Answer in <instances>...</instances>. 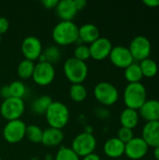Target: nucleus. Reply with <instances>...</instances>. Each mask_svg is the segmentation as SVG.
<instances>
[{
	"label": "nucleus",
	"instance_id": "1",
	"mask_svg": "<svg viewBox=\"0 0 159 160\" xmlns=\"http://www.w3.org/2000/svg\"><path fill=\"white\" fill-rule=\"evenodd\" d=\"M79 26L73 21H60L52 31L53 41L61 46H67L79 39Z\"/></svg>",
	"mask_w": 159,
	"mask_h": 160
},
{
	"label": "nucleus",
	"instance_id": "2",
	"mask_svg": "<svg viewBox=\"0 0 159 160\" xmlns=\"http://www.w3.org/2000/svg\"><path fill=\"white\" fill-rule=\"evenodd\" d=\"M123 98L127 108L139 111L147 100V90L142 82L128 83L124 90Z\"/></svg>",
	"mask_w": 159,
	"mask_h": 160
},
{
	"label": "nucleus",
	"instance_id": "3",
	"mask_svg": "<svg viewBox=\"0 0 159 160\" xmlns=\"http://www.w3.org/2000/svg\"><path fill=\"white\" fill-rule=\"evenodd\" d=\"M66 78L72 83H82L88 76V66L86 62L75 57L67 58L63 66Z\"/></svg>",
	"mask_w": 159,
	"mask_h": 160
},
{
	"label": "nucleus",
	"instance_id": "4",
	"mask_svg": "<svg viewBox=\"0 0 159 160\" xmlns=\"http://www.w3.org/2000/svg\"><path fill=\"white\" fill-rule=\"evenodd\" d=\"M45 116L50 128L62 130L68 123L69 110L66 104L60 101H52L47 110Z\"/></svg>",
	"mask_w": 159,
	"mask_h": 160
},
{
	"label": "nucleus",
	"instance_id": "5",
	"mask_svg": "<svg viewBox=\"0 0 159 160\" xmlns=\"http://www.w3.org/2000/svg\"><path fill=\"white\" fill-rule=\"evenodd\" d=\"M97 147V139L93 133L82 132L75 136L71 143V149L80 157L83 158L87 155L95 153Z\"/></svg>",
	"mask_w": 159,
	"mask_h": 160
},
{
	"label": "nucleus",
	"instance_id": "6",
	"mask_svg": "<svg viewBox=\"0 0 159 160\" xmlns=\"http://www.w3.org/2000/svg\"><path fill=\"white\" fill-rule=\"evenodd\" d=\"M94 96L97 101L104 106H112L119 99L118 89L109 82H100L94 88Z\"/></svg>",
	"mask_w": 159,
	"mask_h": 160
},
{
	"label": "nucleus",
	"instance_id": "7",
	"mask_svg": "<svg viewBox=\"0 0 159 160\" xmlns=\"http://www.w3.org/2000/svg\"><path fill=\"white\" fill-rule=\"evenodd\" d=\"M25 110L23 99L10 97L3 100L0 106V113L7 121L20 119Z\"/></svg>",
	"mask_w": 159,
	"mask_h": 160
},
{
	"label": "nucleus",
	"instance_id": "8",
	"mask_svg": "<svg viewBox=\"0 0 159 160\" xmlns=\"http://www.w3.org/2000/svg\"><path fill=\"white\" fill-rule=\"evenodd\" d=\"M25 130L26 125L22 120L7 121L3 128V137L8 143H18L25 138Z\"/></svg>",
	"mask_w": 159,
	"mask_h": 160
},
{
	"label": "nucleus",
	"instance_id": "9",
	"mask_svg": "<svg viewBox=\"0 0 159 160\" xmlns=\"http://www.w3.org/2000/svg\"><path fill=\"white\" fill-rule=\"evenodd\" d=\"M55 78V69L53 65L48 62H38L35 64L32 79L39 86L51 84Z\"/></svg>",
	"mask_w": 159,
	"mask_h": 160
},
{
	"label": "nucleus",
	"instance_id": "10",
	"mask_svg": "<svg viewBox=\"0 0 159 160\" xmlns=\"http://www.w3.org/2000/svg\"><path fill=\"white\" fill-rule=\"evenodd\" d=\"M128 50L134 60L142 61L149 58L152 51L150 40L144 36H136L129 43Z\"/></svg>",
	"mask_w": 159,
	"mask_h": 160
},
{
	"label": "nucleus",
	"instance_id": "11",
	"mask_svg": "<svg viewBox=\"0 0 159 160\" xmlns=\"http://www.w3.org/2000/svg\"><path fill=\"white\" fill-rule=\"evenodd\" d=\"M21 51L24 59L34 62L39 58L43 52L42 43L38 38L35 36H28L23 38L21 45Z\"/></svg>",
	"mask_w": 159,
	"mask_h": 160
},
{
	"label": "nucleus",
	"instance_id": "12",
	"mask_svg": "<svg viewBox=\"0 0 159 160\" xmlns=\"http://www.w3.org/2000/svg\"><path fill=\"white\" fill-rule=\"evenodd\" d=\"M149 150V146L142 137H134L125 144V155L132 160H139L144 158Z\"/></svg>",
	"mask_w": 159,
	"mask_h": 160
},
{
	"label": "nucleus",
	"instance_id": "13",
	"mask_svg": "<svg viewBox=\"0 0 159 160\" xmlns=\"http://www.w3.org/2000/svg\"><path fill=\"white\" fill-rule=\"evenodd\" d=\"M112 47V43L109 38L105 37H99L97 40L89 45L90 56L97 61L104 60L105 58L109 57Z\"/></svg>",
	"mask_w": 159,
	"mask_h": 160
},
{
	"label": "nucleus",
	"instance_id": "14",
	"mask_svg": "<svg viewBox=\"0 0 159 160\" xmlns=\"http://www.w3.org/2000/svg\"><path fill=\"white\" fill-rule=\"evenodd\" d=\"M109 58L115 67L124 69L127 68L128 66H130L132 63H134V59L128 48L122 45H117L112 47Z\"/></svg>",
	"mask_w": 159,
	"mask_h": 160
},
{
	"label": "nucleus",
	"instance_id": "15",
	"mask_svg": "<svg viewBox=\"0 0 159 160\" xmlns=\"http://www.w3.org/2000/svg\"><path fill=\"white\" fill-rule=\"evenodd\" d=\"M142 138L149 147L159 146V121L146 122L142 128Z\"/></svg>",
	"mask_w": 159,
	"mask_h": 160
},
{
	"label": "nucleus",
	"instance_id": "16",
	"mask_svg": "<svg viewBox=\"0 0 159 160\" xmlns=\"http://www.w3.org/2000/svg\"><path fill=\"white\" fill-rule=\"evenodd\" d=\"M138 112L140 117L146 122L159 121V100L147 99Z\"/></svg>",
	"mask_w": 159,
	"mask_h": 160
},
{
	"label": "nucleus",
	"instance_id": "17",
	"mask_svg": "<svg viewBox=\"0 0 159 160\" xmlns=\"http://www.w3.org/2000/svg\"><path fill=\"white\" fill-rule=\"evenodd\" d=\"M55 10L61 21H72L78 12L74 0L59 1L55 8Z\"/></svg>",
	"mask_w": 159,
	"mask_h": 160
},
{
	"label": "nucleus",
	"instance_id": "18",
	"mask_svg": "<svg viewBox=\"0 0 159 160\" xmlns=\"http://www.w3.org/2000/svg\"><path fill=\"white\" fill-rule=\"evenodd\" d=\"M79 39L83 44H91L100 37L98 27L94 23H84L79 27Z\"/></svg>",
	"mask_w": 159,
	"mask_h": 160
},
{
	"label": "nucleus",
	"instance_id": "19",
	"mask_svg": "<svg viewBox=\"0 0 159 160\" xmlns=\"http://www.w3.org/2000/svg\"><path fill=\"white\" fill-rule=\"evenodd\" d=\"M105 155L111 158H118L125 155V143L118 138H111L106 141L103 146Z\"/></svg>",
	"mask_w": 159,
	"mask_h": 160
},
{
	"label": "nucleus",
	"instance_id": "20",
	"mask_svg": "<svg viewBox=\"0 0 159 160\" xmlns=\"http://www.w3.org/2000/svg\"><path fill=\"white\" fill-rule=\"evenodd\" d=\"M64 141V133L61 129L48 128L43 130L41 143L48 147L58 146Z\"/></svg>",
	"mask_w": 159,
	"mask_h": 160
},
{
	"label": "nucleus",
	"instance_id": "21",
	"mask_svg": "<svg viewBox=\"0 0 159 160\" xmlns=\"http://www.w3.org/2000/svg\"><path fill=\"white\" fill-rule=\"evenodd\" d=\"M140 121V115L138 111L126 108L122 111L120 114V123L121 126L124 128H127L130 129H134Z\"/></svg>",
	"mask_w": 159,
	"mask_h": 160
},
{
	"label": "nucleus",
	"instance_id": "22",
	"mask_svg": "<svg viewBox=\"0 0 159 160\" xmlns=\"http://www.w3.org/2000/svg\"><path fill=\"white\" fill-rule=\"evenodd\" d=\"M52 103V99L50 96L48 95H43L38 97L37 98H36L32 105V111L36 113V114H45L47 110L49 109V107L51 106V104Z\"/></svg>",
	"mask_w": 159,
	"mask_h": 160
},
{
	"label": "nucleus",
	"instance_id": "23",
	"mask_svg": "<svg viewBox=\"0 0 159 160\" xmlns=\"http://www.w3.org/2000/svg\"><path fill=\"white\" fill-rule=\"evenodd\" d=\"M61 57V52L58 47L52 45L47 47L38 58V62H48L52 65L57 63Z\"/></svg>",
	"mask_w": 159,
	"mask_h": 160
},
{
	"label": "nucleus",
	"instance_id": "24",
	"mask_svg": "<svg viewBox=\"0 0 159 160\" xmlns=\"http://www.w3.org/2000/svg\"><path fill=\"white\" fill-rule=\"evenodd\" d=\"M139 65H140V68H141L143 77L153 78L158 72V66H157V62L155 60L151 59L150 57L141 61V63Z\"/></svg>",
	"mask_w": 159,
	"mask_h": 160
},
{
	"label": "nucleus",
	"instance_id": "25",
	"mask_svg": "<svg viewBox=\"0 0 159 160\" xmlns=\"http://www.w3.org/2000/svg\"><path fill=\"white\" fill-rule=\"evenodd\" d=\"M125 79L128 82V83L132 82H140L143 78L140 65L136 63H132L127 68H125Z\"/></svg>",
	"mask_w": 159,
	"mask_h": 160
},
{
	"label": "nucleus",
	"instance_id": "26",
	"mask_svg": "<svg viewBox=\"0 0 159 160\" xmlns=\"http://www.w3.org/2000/svg\"><path fill=\"white\" fill-rule=\"evenodd\" d=\"M35 68V63L33 61L23 59L21 61L17 67V74L21 79H29L32 78Z\"/></svg>",
	"mask_w": 159,
	"mask_h": 160
},
{
	"label": "nucleus",
	"instance_id": "27",
	"mask_svg": "<svg viewBox=\"0 0 159 160\" xmlns=\"http://www.w3.org/2000/svg\"><path fill=\"white\" fill-rule=\"evenodd\" d=\"M69 97L75 102H82L87 98V89L82 83L72 84L69 88Z\"/></svg>",
	"mask_w": 159,
	"mask_h": 160
},
{
	"label": "nucleus",
	"instance_id": "28",
	"mask_svg": "<svg viewBox=\"0 0 159 160\" xmlns=\"http://www.w3.org/2000/svg\"><path fill=\"white\" fill-rule=\"evenodd\" d=\"M42 135H43V130L40 128V127L37 125L26 126L25 137L32 143H41Z\"/></svg>",
	"mask_w": 159,
	"mask_h": 160
},
{
	"label": "nucleus",
	"instance_id": "29",
	"mask_svg": "<svg viewBox=\"0 0 159 160\" xmlns=\"http://www.w3.org/2000/svg\"><path fill=\"white\" fill-rule=\"evenodd\" d=\"M8 89L10 93V97L22 98L25 96L26 93V86L22 81H13L8 84Z\"/></svg>",
	"mask_w": 159,
	"mask_h": 160
},
{
	"label": "nucleus",
	"instance_id": "30",
	"mask_svg": "<svg viewBox=\"0 0 159 160\" xmlns=\"http://www.w3.org/2000/svg\"><path fill=\"white\" fill-rule=\"evenodd\" d=\"M54 160H81V158L70 147L61 146L54 156Z\"/></svg>",
	"mask_w": 159,
	"mask_h": 160
},
{
	"label": "nucleus",
	"instance_id": "31",
	"mask_svg": "<svg viewBox=\"0 0 159 160\" xmlns=\"http://www.w3.org/2000/svg\"><path fill=\"white\" fill-rule=\"evenodd\" d=\"M74 55L73 57L85 62L86 60H88L91 56H90V50H89V46L86 44H80L78 45L75 49H74Z\"/></svg>",
	"mask_w": 159,
	"mask_h": 160
},
{
	"label": "nucleus",
	"instance_id": "32",
	"mask_svg": "<svg viewBox=\"0 0 159 160\" xmlns=\"http://www.w3.org/2000/svg\"><path fill=\"white\" fill-rule=\"evenodd\" d=\"M116 138H118L121 142H123L126 144L127 142H128L130 140H132L134 138L133 129L121 127L117 131V137Z\"/></svg>",
	"mask_w": 159,
	"mask_h": 160
},
{
	"label": "nucleus",
	"instance_id": "33",
	"mask_svg": "<svg viewBox=\"0 0 159 160\" xmlns=\"http://www.w3.org/2000/svg\"><path fill=\"white\" fill-rule=\"evenodd\" d=\"M9 27V21L6 17H0V35L6 33L8 30Z\"/></svg>",
	"mask_w": 159,
	"mask_h": 160
},
{
	"label": "nucleus",
	"instance_id": "34",
	"mask_svg": "<svg viewBox=\"0 0 159 160\" xmlns=\"http://www.w3.org/2000/svg\"><path fill=\"white\" fill-rule=\"evenodd\" d=\"M58 0H42L41 4L43 5V7L45 8L48 9H52V8H55L57 4H58Z\"/></svg>",
	"mask_w": 159,
	"mask_h": 160
},
{
	"label": "nucleus",
	"instance_id": "35",
	"mask_svg": "<svg viewBox=\"0 0 159 160\" xmlns=\"http://www.w3.org/2000/svg\"><path fill=\"white\" fill-rule=\"evenodd\" d=\"M0 96L4 99L10 98V93H9V89H8V85H5V86L1 87V89H0Z\"/></svg>",
	"mask_w": 159,
	"mask_h": 160
},
{
	"label": "nucleus",
	"instance_id": "36",
	"mask_svg": "<svg viewBox=\"0 0 159 160\" xmlns=\"http://www.w3.org/2000/svg\"><path fill=\"white\" fill-rule=\"evenodd\" d=\"M74 3H75V6H76V8L77 10H82L83 8H86L87 6V2L86 0H74Z\"/></svg>",
	"mask_w": 159,
	"mask_h": 160
},
{
	"label": "nucleus",
	"instance_id": "37",
	"mask_svg": "<svg viewBox=\"0 0 159 160\" xmlns=\"http://www.w3.org/2000/svg\"><path fill=\"white\" fill-rule=\"evenodd\" d=\"M143 4L150 8H157L159 7V0H144Z\"/></svg>",
	"mask_w": 159,
	"mask_h": 160
},
{
	"label": "nucleus",
	"instance_id": "38",
	"mask_svg": "<svg viewBox=\"0 0 159 160\" xmlns=\"http://www.w3.org/2000/svg\"><path fill=\"white\" fill-rule=\"evenodd\" d=\"M81 160H101V158L98 155H97L96 153H93V154H90L82 158Z\"/></svg>",
	"mask_w": 159,
	"mask_h": 160
},
{
	"label": "nucleus",
	"instance_id": "39",
	"mask_svg": "<svg viewBox=\"0 0 159 160\" xmlns=\"http://www.w3.org/2000/svg\"><path fill=\"white\" fill-rule=\"evenodd\" d=\"M154 157L157 160H159V146L154 148Z\"/></svg>",
	"mask_w": 159,
	"mask_h": 160
},
{
	"label": "nucleus",
	"instance_id": "40",
	"mask_svg": "<svg viewBox=\"0 0 159 160\" xmlns=\"http://www.w3.org/2000/svg\"><path fill=\"white\" fill-rule=\"evenodd\" d=\"M44 158H45V160H54V157L51 154H46Z\"/></svg>",
	"mask_w": 159,
	"mask_h": 160
},
{
	"label": "nucleus",
	"instance_id": "41",
	"mask_svg": "<svg viewBox=\"0 0 159 160\" xmlns=\"http://www.w3.org/2000/svg\"><path fill=\"white\" fill-rule=\"evenodd\" d=\"M31 160H37V158H32Z\"/></svg>",
	"mask_w": 159,
	"mask_h": 160
},
{
	"label": "nucleus",
	"instance_id": "42",
	"mask_svg": "<svg viewBox=\"0 0 159 160\" xmlns=\"http://www.w3.org/2000/svg\"><path fill=\"white\" fill-rule=\"evenodd\" d=\"M1 40H2V37H1V35H0V42H1Z\"/></svg>",
	"mask_w": 159,
	"mask_h": 160
},
{
	"label": "nucleus",
	"instance_id": "43",
	"mask_svg": "<svg viewBox=\"0 0 159 160\" xmlns=\"http://www.w3.org/2000/svg\"><path fill=\"white\" fill-rule=\"evenodd\" d=\"M0 160H2V158H1V157H0Z\"/></svg>",
	"mask_w": 159,
	"mask_h": 160
}]
</instances>
